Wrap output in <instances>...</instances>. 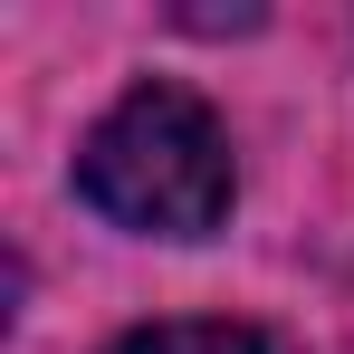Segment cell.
<instances>
[{"mask_svg":"<svg viewBox=\"0 0 354 354\" xmlns=\"http://www.w3.org/2000/svg\"><path fill=\"white\" fill-rule=\"evenodd\" d=\"M115 354H268V335H249V326H211V316H192V326H144V335H124Z\"/></svg>","mask_w":354,"mask_h":354,"instance_id":"cell-2","label":"cell"},{"mask_svg":"<svg viewBox=\"0 0 354 354\" xmlns=\"http://www.w3.org/2000/svg\"><path fill=\"white\" fill-rule=\"evenodd\" d=\"M77 192L86 211H106L115 230L134 239H211L239 201V173H230V134L221 115L192 96V86H124L106 124L86 134L77 153Z\"/></svg>","mask_w":354,"mask_h":354,"instance_id":"cell-1","label":"cell"}]
</instances>
